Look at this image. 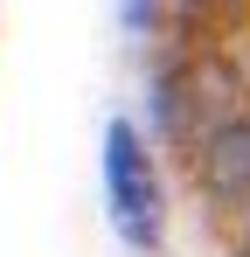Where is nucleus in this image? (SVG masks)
<instances>
[{
    "instance_id": "f257e3e1",
    "label": "nucleus",
    "mask_w": 250,
    "mask_h": 257,
    "mask_svg": "<svg viewBox=\"0 0 250 257\" xmlns=\"http://www.w3.org/2000/svg\"><path fill=\"white\" fill-rule=\"evenodd\" d=\"M104 188H111V222L132 250H160V181H153V160L139 146V132L111 125L104 132Z\"/></svg>"
},
{
    "instance_id": "f03ea898",
    "label": "nucleus",
    "mask_w": 250,
    "mask_h": 257,
    "mask_svg": "<svg viewBox=\"0 0 250 257\" xmlns=\"http://www.w3.org/2000/svg\"><path fill=\"white\" fill-rule=\"evenodd\" d=\"M202 174H208L215 195H250V125H243V118H229V125L208 132Z\"/></svg>"
},
{
    "instance_id": "7ed1b4c3",
    "label": "nucleus",
    "mask_w": 250,
    "mask_h": 257,
    "mask_svg": "<svg viewBox=\"0 0 250 257\" xmlns=\"http://www.w3.org/2000/svg\"><path fill=\"white\" fill-rule=\"evenodd\" d=\"M188 7H202V0H188Z\"/></svg>"
}]
</instances>
